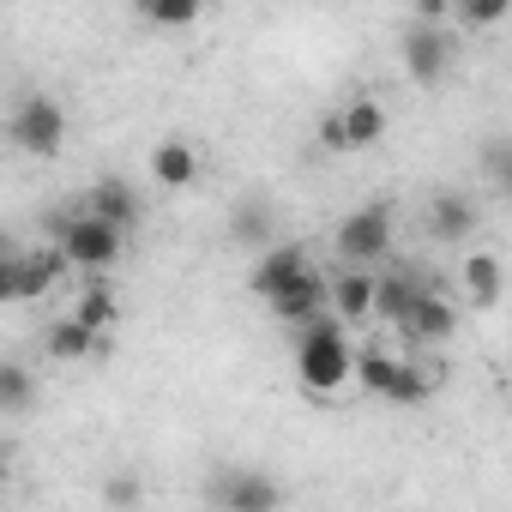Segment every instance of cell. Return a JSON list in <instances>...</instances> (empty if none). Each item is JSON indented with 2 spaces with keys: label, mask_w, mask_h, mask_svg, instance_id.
I'll return each instance as SVG.
<instances>
[{
  "label": "cell",
  "mask_w": 512,
  "mask_h": 512,
  "mask_svg": "<svg viewBox=\"0 0 512 512\" xmlns=\"http://www.w3.org/2000/svg\"><path fill=\"white\" fill-rule=\"evenodd\" d=\"M422 290H440V278L428 284V278H422V272H410V266H386V272H380V296H374V320L398 332V326L410 320V308H416V296H422Z\"/></svg>",
  "instance_id": "13"
},
{
  "label": "cell",
  "mask_w": 512,
  "mask_h": 512,
  "mask_svg": "<svg viewBox=\"0 0 512 512\" xmlns=\"http://www.w3.org/2000/svg\"><path fill=\"white\" fill-rule=\"evenodd\" d=\"M404 73H410V85H422V91H434V85H446V73H452V61H458V37L446 31V25H404Z\"/></svg>",
  "instance_id": "7"
},
{
  "label": "cell",
  "mask_w": 512,
  "mask_h": 512,
  "mask_svg": "<svg viewBox=\"0 0 512 512\" xmlns=\"http://www.w3.org/2000/svg\"><path fill=\"white\" fill-rule=\"evenodd\" d=\"M392 235H398V205H392V199L356 205V211L338 223V235H332L338 266H350V272H380L386 253H392Z\"/></svg>",
  "instance_id": "3"
},
{
  "label": "cell",
  "mask_w": 512,
  "mask_h": 512,
  "mask_svg": "<svg viewBox=\"0 0 512 512\" xmlns=\"http://www.w3.org/2000/svg\"><path fill=\"white\" fill-rule=\"evenodd\" d=\"M85 211L103 217V223H115L121 235H133V229L145 223V193H139L127 175H97V181L85 187Z\"/></svg>",
  "instance_id": "10"
},
{
  "label": "cell",
  "mask_w": 512,
  "mask_h": 512,
  "mask_svg": "<svg viewBox=\"0 0 512 512\" xmlns=\"http://www.w3.org/2000/svg\"><path fill=\"white\" fill-rule=\"evenodd\" d=\"M67 272H73V266H67L61 247H13L7 266H0V296H7V302H37V296H49Z\"/></svg>",
  "instance_id": "6"
},
{
  "label": "cell",
  "mask_w": 512,
  "mask_h": 512,
  "mask_svg": "<svg viewBox=\"0 0 512 512\" xmlns=\"http://www.w3.org/2000/svg\"><path fill=\"white\" fill-rule=\"evenodd\" d=\"M43 350H49V362H85V356H97V332L79 326L73 314H61L43 326Z\"/></svg>",
  "instance_id": "18"
},
{
  "label": "cell",
  "mask_w": 512,
  "mask_h": 512,
  "mask_svg": "<svg viewBox=\"0 0 512 512\" xmlns=\"http://www.w3.org/2000/svg\"><path fill=\"white\" fill-rule=\"evenodd\" d=\"M374 296H380V272H350V266L332 272V314L344 326H368L374 320Z\"/></svg>",
  "instance_id": "16"
},
{
  "label": "cell",
  "mask_w": 512,
  "mask_h": 512,
  "mask_svg": "<svg viewBox=\"0 0 512 512\" xmlns=\"http://www.w3.org/2000/svg\"><path fill=\"white\" fill-rule=\"evenodd\" d=\"M266 308H272V320H284L290 332H302V326L326 320V314H332V272L308 266V272H302V278H290Z\"/></svg>",
  "instance_id": "8"
},
{
  "label": "cell",
  "mask_w": 512,
  "mask_h": 512,
  "mask_svg": "<svg viewBox=\"0 0 512 512\" xmlns=\"http://www.w3.org/2000/svg\"><path fill=\"white\" fill-rule=\"evenodd\" d=\"M320 145H326V151H350V133H344V109H326V115H320Z\"/></svg>",
  "instance_id": "27"
},
{
  "label": "cell",
  "mask_w": 512,
  "mask_h": 512,
  "mask_svg": "<svg viewBox=\"0 0 512 512\" xmlns=\"http://www.w3.org/2000/svg\"><path fill=\"white\" fill-rule=\"evenodd\" d=\"M7 139H13L25 157H61V145H67V109H61L49 91H31V97L13 103Z\"/></svg>",
  "instance_id": "4"
},
{
  "label": "cell",
  "mask_w": 512,
  "mask_h": 512,
  "mask_svg": "<svg viewBox=\"0 0 512 512\" xmlns=\"http://www.w3.org/2000/svg\"><path fill=\"white\" fill-rule=\"evenodd\" d=\"M290 344H296V380L308 398H338L356 380V344H350V326L338 314L290 332Z\"/></svg>",
  "instance_id": "1"
},
{
  "label": "cell",
  "mask_w": 512,
  "mask_h": 512,
  "mask_svg": "<svg viewBox=\"0 0 512 512\" xmlns=\"http://www.w3.org/2000/svg\"><path fill=\"white\" fill-rule=\"evenodd\" d=\"M512 7H506V0H464V7H458V25L464 31H488V25H500Z\"/></svg>",
  "instance_id": "26"
},
{
  "label": "cell",
  "mask_w": 512,
  "mask_h": 512,
  "mask_svg": "<svg viewBox=\"0 0 512 512\" xmlns=\"http://www.w3.org/2000/svg\"><path fill=\"white\" fill-rule=\"evenodd\" d=\"M482 175L494 181L500 199H512V139H494V145L482 151Z\"/></svg>",
  "instance_id": "25"
},
{
  "label": "cell",
  "mask_w": 512,
  "mask_h": 512,
  "mask_svg": "<svg viewBox=\"0 0 512 512\" xmlns=\"http://www.w3.org/2000/svg\"><path fill=\"white\" fill-rule=\"evenodd\" d=\"M229 241L247 247V253H272L284 235H278V205L260 199V193H241V205L229 211Z\"/></svg>",
  "instance_id": "11"
},
{
  "label": "cell",
  "mask_w": 512,
  "mask_h": 512,
  "mask_svg": "<svg viewBox=\"0 0 512 512\" xmlns=\"http://www.w3.org/2000/svg\"><path fill=\"white\" fill-rule=\"evenodd\" d=\"M344 133H350V151H368V145H380V133H386V109H380L374 97H356V103H344Z\"/></svg>",
  "instance_id": "21"
},
{
  "label": "cell",
  "mask_w": 512,
  "mask_h": 512,
  "mask_svg": "<svg viewBox=\"0 0 512 512\" xmlns=\"http://www.w3.org/2000/svg\"><path fill=\"white\" fill-rule=\"evenodd\" d=\"M308 266H314V260H308L302 241H278L272 253H260V266L247 272V296H253V302H272V296H278L290 278H302Z\"/></svg>",
  "instance_id": "12"
},
{
  "label": "cell",
  "mask_w": 512,
  "mask_h": 512,
  "mask_svg": "<svg viewBox=\"0 0 512 512\" xmlns=\"http://www.w3.org/2000/svg\"><path fill=\"white\" fill-rule=\"evenodd\" d=\"M205 500L217 512H284V482L272 470H253V464H229L205 482Z\"/></svg>",
  "instance_id": "5"
},
{
  "label": "cell",
  "mask_w": 512,
  "mask_h": 512,
  "mask_svg": "<svg viewBox=\"0 0 512 512\" xmlns=\"http://www.w3.org/2000/svg\"><path fill=\"white\" fill-rule=\"evenodd\" d=\"M49 247L67 253V266H73V272H85V278H109L115 260L127 253V235L79 205V211H55V217H49Z\"/></svg>",
  "instance_id": "2"
},
{
  "label": "cell",
  "mask_w": 512,
  "mask_h": 512,
  "mask_svg": "<svg viewBox=\"0 0 512 512\" xmlns=\"http://www.w3.org/2000/svg\"><path fill=\"white\" fill-rule=\"evenodd\" d=\"M428 398H434V368L416 362V356H404V362H398V380H392V392H386V404H428Z\"/></svg>",
  "instance_id": "22"
},
{
  "label": "cell",
  "mask_w": 512,
  "mask_h": 512,
  "mask_svg": "<svg viewBox=\"0 0 512 512\" xmlns=\"http://www.w3.org/2000/svg\"><path fill=\"white\" fill-rule=\"evenodd\" d=\"M103 494H109V506H133V500H139V482H133V476H115Z\"/></svg>",
  "instance_id": "28"
},
{
  "label": "cell",
  "mask_w": 512,
  "mask_h": 512,
  "mask_svg": "<svg viewBox=\"0 0 512 512\" xmlns=\"http://www.w3.org/2000/svg\"><path fill=\"white\" fill-rule=\"evenodd\" d=\"M398 338H404L410 350L452 344V338H458V302H452L446 290H422V296H416V308H410V320L398 326Z\"/></svg>",
  "instance_id": "9"
},
{
  "label": "cell",
  "mask_w": 512,
  "mask_h": 512,
  "mask_svg": "<svg viewBox=\"0 0 512 512\" xmlns=\"http://www.w3.org/2000/svg\"><path fill=\"white\" fill-rule=\"evenodd\" d=\"M398 362H404V356H392L386 338H380V344H362V350H356V380H362L374 398H386L392 380H398Z\"/></svg>",
  "instance_id": "20"
},
{
  "label": "cell",
  "mask_w": 512,
  "mask_h": 512,
  "mask_svg": "<svg viewBox=\"0 0 512 512\" xmlns=\"http://www.w3.org/2000/svg\"><path fill=\"white\" fill-rule=\"evenodd\" d=\"M458 284H464V302H470V308H500V296H506V266H500V253L470 247L464 266H458Z\"/></svg>",
  "instance_id": "14"
},
{
  "label": "cell",
  "mask_w": 512,
  "mask_h": 512,
  "mask_svg": "<svg viewBox=\"0 0 512 512\" xmlns=\"http://www.w3.org/2000/svg\"><path fill=\"white\" fill-rule=\"evenodd\" d=\"M115 314H121L115 284H109V278H85V284H79V302H73V320H79V326H91V332L103 338V332L115 326Z\"/></svg>",
  "instance_id": "19"
},
{
  "label": "cell",
  "mask_w": 512,
  "mask_h": 512,
  "mask_svg": "<svg viewBox=\"0 0 512 512\" xmlns=\"http://www.w3.org/2000/svg\"><path fill=\"white\" fill-rule=\"evenodd\" d=\"M139 19H145V25H157V31H187V25H199V19H205V7H199V0H145Z\"/></svg>",
  "instance_id": "23"
},
{
  "label": "cell",
  "mask_w": 512,
  "mask_h": 512,
  "mask_svg": "<svg viewBox=\"0 0 512 512\" xmlns=\"http://www.w3.org/2000/svg\"><path fill=\"white\" fill-rule=\"evenodd\" d=\"M151 181H157L163 193L193 187V181H199V145H193V139H163V145L151 151Z\"/></svg>",
  "instance_id": "17"
},
{
  "label": "cell",
  "mask_w": 512,
  "mask_h": 512,
  "mask_svg": "<svg viewBox=\"0 0 512 512\" xmlns=\"http://www.w3.org/2000/svg\"><path fill=\"white\" fill-rule=\"evenodd\" d=\"M476 235V199L458 187H434L428 199V241H470Z\"/></svg>",
  "instance_id": "15"
},
{
  "label": "cell",
  "mask_w": 512,
  "mask_h": 512,
  "mask_svg": "<svg viewBox=\"0 0 512 512\" xmlns=\"http://www.w3.org/2000/svg\"><path fill=\"white\" fill-rule=\"evenodd\" d=\"M31 392H37V380H31L25 362H0V410L19 416V410L31 404Z\"/></svg>",
  "instance_id": "24"
}]
</instances>
